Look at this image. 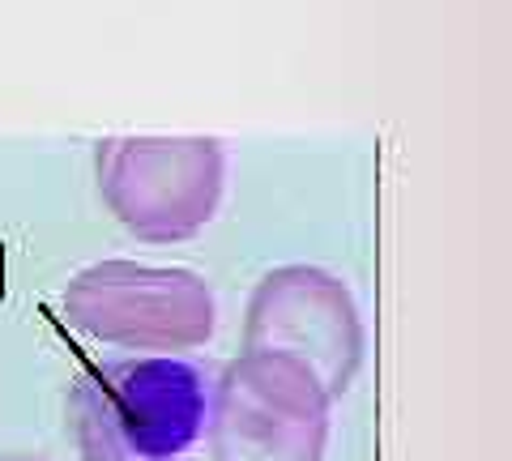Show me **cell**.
Instances as JSON below:
<instances>
[{
    "mask_svg": "<svg viewBox=\"0 0 512 461\" xmlns=\"http://www.w3.org/2000/svg\"><path fill=\"white\" fill-rule=\"evenodd\" d=\"M214 372L184 355L86 363L64 415L82 461H180L210 419Z\"/></svg>",
    "mask_w": 512,
    "mask_h": 461,
    "instance_id": "6da1fadb",
    "label": "cell"
},
{
    "mask_svg": "<svg viewBox=\"0 0 512 461\" xmlns=\"http://www.w3.org/2000/svg\"><path fill=\"white\" fill-rule=\"evenodd\" d=\"M64 321L77 333L128 351H197L214 338L218 304L197 269L99 261L64 286Z\"/></svg>",
    "mask_w": 512,
    "mask_h": 461,
    "instance_id": "7a4b0ae2",
    "label": "cell"
},
{
    "mask_svg": "<svg viewBox=\"0 0 512 461\" xmlns=\"http://www.w3.org/2000/svg\"><path fill=\"white\" fill-rule=\"evenodd\" d=\"M111 218L146 244H180L210 227L227 184L214 137H107L94 150Z\"/></svg>",
    "mask_w": 512,
    "mask_h": 461,
    "instance_id": "3957f363",
    "label": "cell"
},
{
    "mask_svg": "<svg viewBox=\"0 0 512 461\" xmlns=\"http://www.w3.org/2000/svg\"><path fill=\"white\" fill-rule=\"evenodd\" d=\"M333 397L291 355L239 351L210 397V461H325Z\"/></svg>",
    "mask_w": 512,
    "mask_h": 461,
    "instance_id": "277c9868",
    "label": "cell"
},
{
    "mask_svg": "<svg viewBox=\"0 0 512 461\" xmlns=\"http://www.w3.org/2000/svg\"><path fill=\"white\" fill-rule=\"evenodd\" d=\"M244 351L291 355L333 402L363 368L367 333L350 286L320 265H278L252 286Z\"/></svg>",
    "mask_w": 512,
    "mask_h": 461,
    "instance_id": "5b68a950",
    "label": "cell"
},
{
    "mask_svg": "<svg viewBox=\"0 0 512 461\" xmlns=\"http://www.w3.org/2000/svg\"><path fill=\"white\" fill-rule=\"evenodd\" d=\"M0 461H47V457H30V453H0Z\"/></svg>",
    "mask_w": 512,
    "mask_h": 461,
    "instance_id": "8992f818",
    "label": "cell"
}]
</instances>
